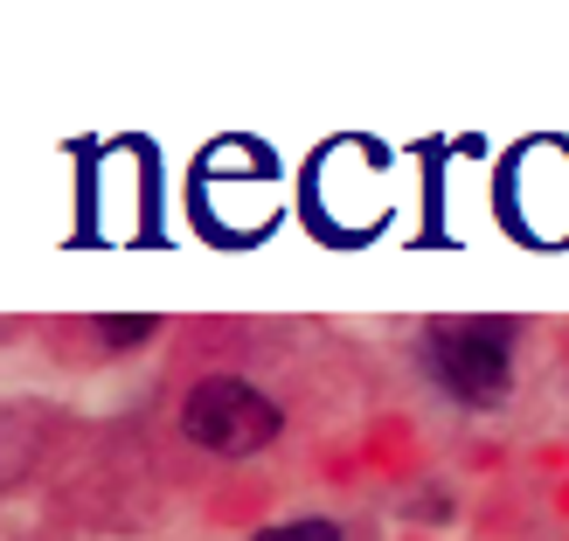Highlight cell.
Segmentation results:
<instances>
[{
	"label": "cell",
	"instance_id": "1",
	"mask_svg": "<svg viewBox=\"0 0 569 541\" xmlns=\"http://www.w3.org/2000/svg\"><path fill=\"white\" fill-rule=\"evenodd\" d=\"M423 368L438 375L445 395H459L472 410L507 403L515 382V327L507 320H438L423 333Z\"/></svg>",
	"mask_w": 569,
	"mask_h": 541
},
{
	"label": "cell",
	"instance_id": "2",
	"mask_svg": "<svg viewBox=\"0 0 569 541\" xmlns=\"http://www.w3.org/2000/svg\"><path fill=\"white\" fill-rule=\"evenodd\" d=\"M278 403L264 389H250L237 375H209V382H194L188 389V403H181V431L188 444H202L216 451V459H250V451H264L278 438Z\"/></svg>",
	"mask_w": 569,
	"mask_h": 541
},
{
	"label": "cell",
	"instance_id": "3",
	"mask_svg": "<svg viewBox=\"0 0 569 541\" xmlns=\"http://www.w3.org/2000/svg\"><path fill=\"white\" fill-rule=\"evenodd\" d=\"M36 451H42V417H36V410H21V403H0V487L28 479Z\"/></svg>",
	"mask_w": 569,
	"mask_h": 541
},
{
	"label": "cell",
	"instance_id": "4",
	"mask_svg": "<svg viewBox=\"0 0 569 541\" xmlns=\"http://www.w3.org/2000/svg\"><path fill=\"white\" fill-rule=\"evenodd\" d=\"M258 541H340V528L320 521V514H306V521H278V528H264Z\"/></svg>",
	"mask_w": 569,
	"mask_h": 541
},
{
	"label": "cell",
	"instance_id": "5",
	"mask_svg": "<svg viewBox=\"0 0 569 541\" xmlns=\"http://www.w3.org/2000/svg\"><path fill=\"white\" fill-rule=\"evenodd\" d=\"M98 340H111V348H132V340H153V320H104Z\"/></svg>",
	"mask_w": 569,
	"mask_h": 541
}]
</instances>
